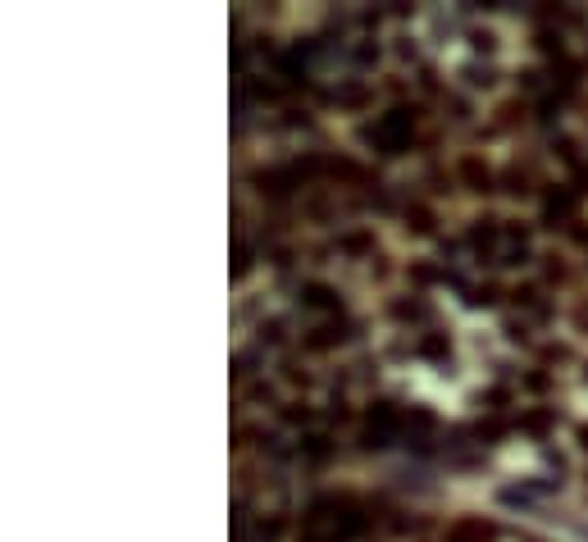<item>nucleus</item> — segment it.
I'll list each match as a JSON object with an SVG mask.
<instances>
[{
    "instance_id": "f257e3e1",
    "label": "nucleus",
    "mask_w": 588,
    "mask_h": 542,
    "mask_svg": "<svg viewBox=\"0 0 588 542\" xmlns=\"http://www.w3.org/2000/svg\"><path fill=\"white\" fill-rule=\"evenodd\" d=\"M365 137H370V141H379V146L388 151V155H392V151H401V146L411 141V114H406V110H392V114H383V119L374 123V128L365 132Z\"/></svg>"
},
{
    "instance_id": "f03ea898",
    "label": "nucleus",
    "mask_w": 588,
    "mask_h": 542,
    "mask_svg": "<svg viewBox=\"0 0 588 542\" xmlns=\"http://www.w3.org/2000/svg\"><path fill=\"white\" fill-rule=\"evenodd\" d=\"M556 215H570V201L565 196H547V219H556Z\"/></svg>"
}]
</instances>
